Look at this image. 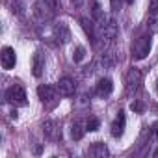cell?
Instances as JSON below:
<instances>
[{
  "label": "cell",
  "mask_w": 158,
  "mask_h": 158,
  "mask_svg": "<svg viewBox=\"0 0 158 158\" xmlns=\"http://www.w3.org/2000/svg\"><path fill=\"white\" fill-rule=\"evenodd\" d=\"M151 52V35H139L132 45V58L136 61L147 58Z\"/></svg>",
  "instance_id": "1"
},
{
  "label": "cell",
  "mask_w": 158,
  "mask_h": 158,
  "mask_svg": "<svg viewBox=\"0 0 158 158\" xmlns=\"http://www.w3.org/2000/svg\"><path fill=\"white\" fill-rule=\"evenodd\" d=\"M56 8H58V0H37L35 2V13L43 21L52 19L56 13Z\"/></svg>",
  "instance_id": "2"
},
{
  "label": "cell",
  "mask_w": 158,
  "mask_h": 158,
  "mask_svg": "<svg viewBox=\"0 0 158 158\" xmlns=\"http://www.w3.org/2000/svg\"><path fill=\"white\" fill-rule=\"evenodd\" d=\"M6 101L11 104V106H26L28 99H26V91L21 88V86H11L6 89Z\"/></svg>",
  "instance_id": "3"
},
{
  "label": "cell",
  "mask_w": 158,
  "mask_h": 158,
  "mask_svg": "<svg viewBox=\"0 0 158 158\" xmlns=\"http://www.w3.org/2000/svg\"><path fill=\"white\" fill-rule=\"evenodd\" d=\"M139 84H141V73H139V69L132 67L127 73V91L128 93H136L139 89Z\"/></svg>",
  "instance_id": "4"
},
{
  "label": "cell",
  "mask_w": 158,
  "mask_h": 158,
  "mask_svg": "<svg viewBox=\"0 0 158 158\" xmlns=\"http://www.w3.org/2000/svg\"><path fill=\"white\" fill-rule=\"evenodd\" d=\"M0 61H2V67L6 71H11L17 63V56H15V50L11 47H4L2 48V54H0Z\"/></svg>",
  "instance_id": "5"
},
{
  "label": "cell",
  "mask_w": 158,
  "mask_h": 158,
  "mask_svg": "<svg viewBox=\"0 0 158 158\" xmlns=\"http://www.w3.org/2000/svg\"><path fill=\"white\" fill-rule=\"evenodd\" d=\"M74 89H76V84H74L73 78H69V76H63L61 80L58 82V93L63 95V97H71L74 93Z\"/></svg>",
  "instance_id": "6"
},
{
  "label": "cell",
  "mask_w": 158,
  "mask_h": 158,
  "mask_svg": "<svg viewBox=\"0 0 158 158\" xmlns=\"http://www.w3.org/2000/svg\"><path fill=\"white\" fill-rule=\"evenodd\" d=\"M56 93H58V88L48 86V84H41V86L37 88V97H39V101H43V102L54 101V99H56Z\"/></svg>",
  "instance_id": "7"
},
{
  "label": "cell",
  "mask_w": 158,
  "mask_h": 158,
  "mask_svg": "<svg viewBox=\"0 0 158 158\" xmlns=\"http://www.w3.org/2000/svg\"><path fill=\"white\" fill-rule=\"evenodd\" d=\"M43 132L48 139H60L61 138V128L54 121H45L43 123Z\"/></svg>",
  "instance_id": "8"
},
{
  "label": "cell",
  "mask_w": 158,
  "mask_h": 158,
  "mask_svg": "<svg viewBox=\"0 0 158 158\" xmlns=\"http://www.w3.org/2000/svg\"><path fill=\"white\" fill-rule=\"evenodd\" d=\"M125 123H127V117H125V112H119L115 121L112 123V136L114 138H119L125 130Z\"/></svg>",
  "instance_id": "9"
},
{
  "label": "cell",
  "mask_w": 158,
  "mask_h": 158,
  "mask_svg": "<svg viewBox=\"0 0 158 158\" xmlns=\"http://www.w3.org/2000/svg\"><path fill=\"white\" fill-rule=\"evenodd\" d=\"M117 32H119V24H117L114 19H108V21H106V26H104V34H102V37L108 39V41H112V39L117 37Z\"/></svg>",
  "instance_id": "10"
},
{
  "label": "cell",
  "mask_w": 158,
  "mask_h": 158,
  "mask_svg": "<svg viewBox=\"0 0 158 158\" xmlns=\"http://www.w3.org/2000/svg\"><path fill=\"white\" fill-rule=\"evenodd\" d=\"M112 91H114V82L110 80V78H101L99 84H97V95L108 97Z\"/></svg>",
  "instance_id": "11"
},
{
  "label": "cell",
  "mask_w": 158,
  "mask_h": 158,
  "mask_svg": "<svg viewBox=\"0 0 158 158\" xmlns=\"http://www.w3.org/2000/svg\"><path fill=\"white\" fill-rule=\"evenodd\" d=\"M54 37L58 39V43H67L71 39V32L69 28L65 26V23H60L56 28H54Z\"/></svg>",
  "instance_id": "12"
},
{
  "label": "cell",
  "mask_w": 158,
  "mask_h": 158,
  "mask_svg": "<svg viewBox=\"0 0 158 158\" xmlns=\"http://www.w3.org/2000/svg\"><path fill=\"white\" fill-rule=\"evenodd\" d=\"M32 69H34V76H41V74H43L45 58H43L41 52H35V54H34V65H32Z\"/></svg>",
  "instance_id": "13"
},
{
  "label": "cell",
  "mask_w": 158,
  "mask_h": 158,
  "mask_svg": "<svg viewBox=\"0 0 158 158\" xmlns=\"http://www.w3.org/2000/svg\"><path fill=\"white\" fill-rule=\"evenodd\" d=\"M84 132H86V128H84V125H82L80 121H74V123L71 125V138H73V139H82Z\"/></svg>",
  "instance_id": "14"
},
{
  "label": "cell",
  "mask_w": 158,
  "mask_h": 158,
  "mask_svg": "<svg viewBox=\"0 0 158 158\" xmlns=\"http://www.w3.org/2000/svg\"><path fill=\"white\" fill-rule=\"evenodd\" d=\"M91 156H108V147L104 145V143H101V141H97V143H93V147L88 151Z\"/></svg>",
  "instance_id": "15"
},
{
  "label": "cell",
  "mask_w": 158,
  "mask_h": 158,
  "mask_svg": "<svg viewBox=\"0 0 158 158\" xmlns=\"http://www.w3.org/2000/svg\"><path fill=\"white\" fill-rule=\"evenodd\" d=\"M147 28H149V32L158 34V11H156V10L149 15V19H147Z\"/></svg>",
  "instance_id": "16"
},
{
  "label": "cell",
  "mask_w": 158,
  "mask_h": 158,
  "mask_svg": "<svg viewBox=\"0 0 158 158\" xmlns=\"http://www.w3.org/2000/svg\"><path fill=\"white\" fill-rule=\"evenodd\" d=\"M80 24H82V28H84L86 35H89V37H95V28H93V21H91V19H88V17H82V19H80Z\"/></svg>",
  "instance_id": "17"
},
{
  "label": "cell",
  "mask_w": 158,
  "mask_h": 158,
  "mask_svg": "<svg viewBox=\"0 0 158 158\" xmlns=\"http://www.w3.org/2000/svg\"><path fill=\"white\" fill-rule=\"evenodd\" d=\"M84 58H86V48L78 45V47L74 48V52H73V60H74L76 63H80V61H82Z\"/></svg>",
  "instance_id": "18"
},
{
  "label": "cell",
  "mask_w": 158,
  "mask_h": 158,
  "mask_svg": "<svg viewBox=\"0 0 158 158\" xmlns=\"http://www.w3.org/2000/svg\"><path fill=\"white\" fill-rule=\"evenodd\" d=\"M114 61H115V60H114V54H112V52H106V54L101 58V63H102L104 67H110V65H114Z\"/></svg>",
  "instance_id": "19"
},
{
  "label": "cell",
  "mask_w": 158,
  "mask_h": 158,
  "mask_svg": "<svg viewBox=\"0 0 158 158\" xmlns=\"http://www.w3.org/2000/svg\"><path fill=\"white\" fill-rule=\"evenodd\" d=\"M99 125H101V123H99V119L91 117V119H89V121L86 123V130H89V132H95V130L99 128Z\"/></svg>",
  "instance_id": "20"
},
{
  "label": "cell",
  "mask_w": 158,
  "mask_h": 158,
  "mask_svg": "<svg viewBox=\"0 0 158 158\" xmlns=\"http://www.w3.org/2000/svg\"><path fill=\"white\" fill-rule=\"evenodd\" d=\"M130 110H132V112L141 114V112H143V104H141V102H138V101H134V102L130 104Z\"/></svg>",
  "instance_id": "21"
},
{
  "label": "cell",
  "mask_w": 158,
  "mask_h": 158,
  "mask_svg": "<svg viewBox=\"0 0 158 158\" xmlns=\"http://www.w3.org/2000/svg\"><path fill=\"white\" fill-rule=\"evenodd\" d=\"M149 136H151V138L158 136V121H156V123H154V125L151 127V132H149Z\"/></svg>",
  "instance_id": "22"
},
{
  "label": "cell",
  "mask_w": 158,
  "mask_h": 158,
  "mask_svg": "<svg viewBox=\"0 0 158 158\" xmlns=\"http://www.w3.org/2000/svg\"><path fill=\"white\" fill-rule=\"evenodd\" d=\"M149 6H151V10H152V11H154V10H158V0H151V4H149Z\"/></svg>",
  "instance_id": "23"
},
{
  "label": "cell",
  "mask_w": 158,
  "mask_h": 158,
  "mask_svg": "<svg viewBox=\"0 0 158 158\" xmlns=\"http://www.w3.org/2000/svg\"><path fill=\"white\" fill-rule=\"evenodd\" d=\"M125 2H127V4H134V0H125Z\"/></svg>",
  "instance_id": "24"
},
{
  "label": "cell",
  "mask_w": 158,
  "mask_h": 158,
  "mask_svg": "<svg viewBox=\"0 0 158 158\" xmlns=\"http://www.w3.org/2000/svg\"><path fill=\"white\" fill-rule=\"evenodd\" d=\"M154 156H156V158H158V149H156V151H154Z\"/></svg>",
  "instance_id": "25"
},
{
  "label": "cell",
  "mask_w": 158,
  "mask_h": 158,
  "mask_svg": "<svg viewBox=\"0 0 158 158\" xmlns=\"http://www.w3.org/2000/svg\"><path fill=\"white\" fill-rule=\"evenodd\" d=\"M156 93H158V84H156Z\"/></svg>",
  "instance_id": "26"
}]
</instances>
